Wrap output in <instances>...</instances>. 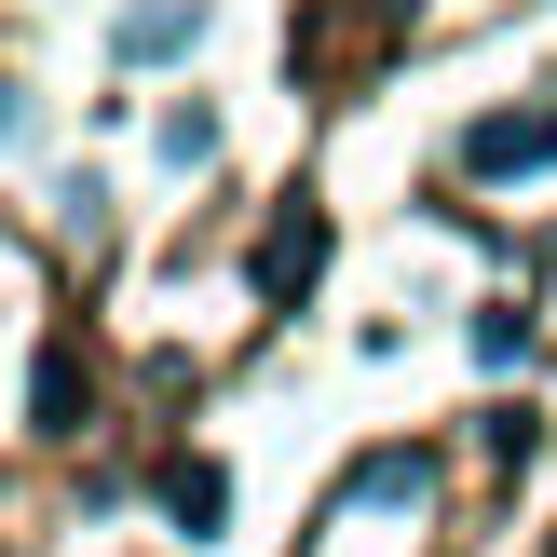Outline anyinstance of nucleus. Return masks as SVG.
Here are the masks:
<instances>
[{
	"instance_id": "f257e3e1",
	"label": "nucleus",
	"mask_w": 557,
	"mask_h": 557,
	"mask_svg": "<svg viewBox=\"0 0 557 557\" xmlns=\"http://www.w3.org/2000/svg\"><path fill=\"white\" fill-rule=\"evenodd\" d=\"M462 163H476V177H531V163H557V109H490V123L462 136Z\"/></svg>"
},
{
	"instance_id": "f03ea898",
	"label": "nucleus",
	"mask_w": 557,
	"mask_h": 557,
	"mask_svg": "<svg viewBox=\"0 0 557 557\" xmlns=\"http://www.w3.org/2000/svg\"><path fill=\"white\" fill-rule=\"evenodd\" d=\"M313 259H326L313 218H272V245H259V299H299V286H313Z\"/></svg>"
},
{
	"instance_id": "7ed1b4c3",
	"label": "nucleus",
	"mask_w": 557,
	"mask_h": 557,
	"mask_svg": "<svg viewBox=\"0 0 557 557\" xmlns=\"http://www.w3.org/2000/svg\"><path fill=\"white\" fill-rule=\"evenodd\" d=\"M163 517H177V531H218V517H232V476H218V462H163Z\"/></svg>"
},
{
	"instance_id": "20e7f679",
	"label": "nucleus",
	"mask_w": 557,
	"mask_h": 557,
	"mask_svg": "<svg viewBox=\"0 0 557 557\" xmlns=\"http://www.w3.org/2000/svg\"><path fill=\"white\" fill-rule=\"evenodd\" d=\"M354 504H422V462H408V449H381V462H354Z\"/></svg>"
},
{
	"instance_id": "39448f33",
	"label": "nucleus",
	"mask_w": 557,
	"mask_h": 557,
	"mask_svg": "<svg viewBox=\"0 0 557 557\" xmlns=\"http://www.w3.org/2000/svg\"><path fill=\"white\" fill-rule=\"evenodd\" d=\"M177 41H190L177 0H136V14H123V54H177Z\"/></svg>"
},
{
	"instance_id": "423d86ee",
	"label": "nucleus",
	"mask_w": 557,
	"mask_h": 557,
	"mask_svg": "<svg viewBox=\"0 0 557 557\" xmlns=\"http://www.w3.org/2000/svg\"><path fill=\"white\" fill-rule=\"evenodd\" d=\"M163 150H177V163H205V150H218V109H190V96H177V109H163Z\"/></svg>"
},
{
	"instance_id": "0eeeda50",
	"label": "nucleus",
	"mask_w": 557,
	"mask_h": 557,
	"mask_svg": "<svg viewBox=\"0 0 557 557\" xmlns=\"http://www.w3.org/2000/svg\"><path fill=\"white\" fill-rule=\"evenodd\" d=\"M14 136H27V96H14V82H0V150H14Z\"/></svg>"
}]
</instances>
